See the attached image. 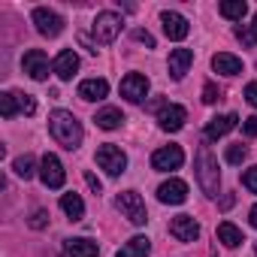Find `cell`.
<instances>
[{
    "instance_id": "obj_1",
    "label": "cell",
    "mask_w": 257,
    "mask_h": 257,
    "mask_svg": "<svg viewBox=\"0 0 257 257\" xmlns=\"http://www.w3.org/2000/svg\"><path fill=\"white\" fill-rule=\"evenodd\" d=\"M49 134L55 137V143L58 146H64V149H70V152H76L79 146H82V124L76 121V115L73 112H67V109H55L52 115H49Z\"/></svg>"
},
{
    "instance_id": "obj_2",
    "label": "cell",
    "mask_w": 257,
    "mask_h": 257,
    "mask_svg": "<svg viewBox=\"0 0 257 257\" xmlns=\"http://www.w3.org/2000/svg\"><path fill=\"white\" fill-rule=\"evenodd\" d=\"M194 170H197V182H200L203 194H206V197H218L221 173H218V158L209 152V146H203V149L197 152V164H194Z\"/></svg>"
},
{
    "instance_id": "obj_3",
    "label": "cell",
    "mask_w": 257,
    "mask_h": 257,
    "mask_svg": "<svg viewBox=\"0 0 257 257\" xmlns=\"http://www.w3.org/2000/svg\"><path fill=\"white\" fill-rule=\"evenodd\" d=\"M118 209H121V215H124L127 221L137 224V227H143V224L149 221L146 203H143V197H140L137 191H121V194H118Z\"/></svg>"
},
{
    "instance_id": "obj_4",
    "label": "cell",
    "mask_w": 257,
    "mask_h": 257,
    "mask_svg": "<svg viewBox=\"0 0 257 257\" xmlns=\"http://www.w3.org/2000/svg\"><path fill=\"white\" fill-rule=\"evenodd\" d=\"M97 164H100V170H106V176H121L127 170V155L118 146L106 143L97 149Z\"/></svg>"
},
{
    "instance_id": "obj_5",
    "label": "cell",
    "mask_w": 257,
    "mask_h": 257,
    "mask_svg": "<svg viewBox=\"0 0 257 257\" xmlns=\"http://www.w3.org/2000/svg\"><path fill=\"white\" fill-rule=\"evenodd\" d=\"M40 179H43V185H46V188H52V191L64 188L67 173H64V164H61V158H58V155H46V158L40 161Z\"/></svg>"
},
{
    "instance_id": "obj_6",
    "label": "cell",
    "mask_w": 257,
    "mask_h": 257,
    "mask_svg": "<svg viewBox=\"0 0 257 257\" xmlns=\"http://www.w3.org/2000/svg\"><path fill=\"white\" fill-rule=\"evenodd\" d=\"M91 31H94V37H97V43H112V40L121 34V16H118V13H100V16L94 19Z\"/></svg>"
},
{
    "instance_id": "obj_7",
    "label": "cell",
    "mask_w": 257,
    "mask_h": 257,
    "mask_svg": "<svg viewBox=\"0 0 257 257\" xmlns=\"http://www.w3.org/2000/svg\"><path fill=\"white\" fill-rule=\"evenodd\" d=\"M31 19H34V25H37V31H40L43 37H49V40H52V37H58V34L64 31V19H61L58 13H52V10H46V7H37Z\"/></svg>"
},
{
    "instance_id": "obj_8",
    "label": "cell",
    "mask_w": 257,
    "mask_h": 257,
    "mask_svg": "<svg viewBox=\"0 0 257 257\" xmlns=\"http://www.w3.org/2000/svg\"><path fill=\"white\" fill-rule=\"evenodd\" d=\"M149 94V79L143 73H127L121 79V97L131 100V103H143Z\"/></svg>"
},
{
    "instance_id": "obj_9",
    "label": "cell",
    "mask_w": 257,
    "mask_h": 257,
    "mask_svg": "<svg viewBox=\"0 0 257 257\" xmlns=\"http://www.w3.org/2000/svg\"><path fill=\"white\" fill-rule=\"evenodd\" d=\"M185 164V152L179 146H167V149H158L152 155V167L158 173H170V170H179Z\"/></svg>"
},
{
    "instance_id": "obj_10",
    "label": "cell",
    "mask_w": 257,
    "mask_h": 257,
    "mask_svg": "<svg viewBox=\"0 0 257 257\" xmlns=\"http://www.w3.org/2000/svg\"><path fill=\"white\" fill-rule=\"evenodd\" d=\"M22 67H25V73H28L34 82H46V79H49V58H46L43 49H31V52L25 55Z\"/></svg>"
},
{
    "instance_id": "obj_11",
    "label": "cell",
    "mask_w": 257,
    "mask_h": 257,
    "mask_svg": "<svg viewBox=\"0 0 257 257\" xmlns=\"http://www.w3.org/2000/svg\"><path fill=\"white\" fill-rule=\"evenodd\" d=\"M185 121H188V112H185V106H176V103H170V106H164V109L158 112V124H161V131H167V134H176V131H182V127H185Z\"/></svg>"
},
{
    "instance_id": "obj_12",
    "label": "cell",
    "mask_w": 257,
    "mask_h": 257,
    "mask_svg": "<svg viewBox=\"0 0 257 257\" xmlns=\"http://www.w3.org/2000/svg\"><path fill=\"white\" fill-rule=\"evenodd\" d=\"M158 200H161L164 206H182V203L188 200V185H185L182 179H170V182H164V185L158 188Z\"/></svg>"
},
{
    "instance_id": "obj_13",
    "label": "cell",
    "mask_w": 257,
    "mask_h": 257,
    "mask_svg": "<svg viewBox=\"0 0 257 257\" xmlns=\"http://www.w3.org/2000/svg\"><path fill=\"white\" fill-rule=\"evenodd\" d=\"M161 25H164V34L170 37V40H185L188 34H191V25H188V19L185 16H179V13H161Z\"/></svg>"
},
{
    "instance_id": "obj_14",
    "label": "cell",
    "mask_w": 257,
    "mask_h": 257,
    "mask_svg": "<svg viewBox=\"0 0 257 257\" xmlns=\"http://www.w3.org/2000/svg\"><path fill=\"white\" fill-rule=\"evenodd\" d=\"M170 233H173L179 242H194V239H200V224H197L191 215H176V218L170 221Z\"/></svg>"
},
{
    "instance_id": "obj_15",
    "label": "cell",
    "mask_w": 257,
    "mask_h": 257,
    "mask_svg": "<svg viewBox=\"0 0 257 257\" xmlns=\"http://www.w3.org/2000/svg\"><path fill=\"white\" fill-rule=\"evenodd\" d=\"M52 70H55V76H58V79L70 82V79L76 76V70H79V55H76L73 49H64V52H61V55L55 58Z\"/></svg>"
},
{
    "instance_id": "obj_16",
    "label": "cell",
    "mask_w": 257,
    "mask_h": 257,
    "mask_svg": "<svg viewBox=\"0 0 257 257\" xmlns=\"http://www.w3.org/2000/svg\"><path fill=\"white\" fill-rule=\"evenodd\" d=\"M191 64H194V52L191 49H173L170 52V76L179 82V79H185V73L191 70Z\"/></svg>"
},
{
    "instance_id": "obj_17",
    "label": "cell",
    "mask_w": 257,
    "mask_h": 257,
    "mask_svg": "<svg viewBox=\"0 0 257 257\" xmlns=\"http://www.w3.org/2000/svg\"><path fill=\"white\" fill-rule=\"evenodd\" d=\"M239 124V115H233V112H227V115H218V118H212L209 121V127H206V137L209 140H221V137H227L233 127Z\"/></svg>"
},
{
    "instance_id": "obj_18",
    "label": "cell",
    "mask_w": 257,
    "mask_h": 257,
    "mask_svg": "<svg viewBox=\"0 0 257 257\" xmlns=\"http://www.w3.org/2000/svg\"><path fill=\"white\" fill-rule=\"evenodd\" d=\"M106 94H109V82L106 79H85L79 85V97L82 100H91L94 103V100H103Z\"/></svg>"
},
{
    "instance_id": "obj_19",
    "label": "cell",
    "mask_w": 257,
    "mask_h": 257,
    "mask_svg": "<svg viewBox=\"0 0 257 257\" xmlns=\"http://www.w3.org/2000/svg\"><path fill=\"white\" fill-rule=\"evenodd\" d=\"M212 67H215L218 73H224V76H239V73H242V61H239L236 55H230V52H218V55L212 58Z\"/></svg>"
},
{
    "instance_id": "obj_20",
    "label": "cell",
    "mask_w": 257,
    "mask_h": 257,
    "mask_svg": "<svg viewBox=\"0 0 257 257\" xmlns=\"http://www.w3.org/2000/svg\"><path fill=\"white\" fill-rule=\"evenodd\" d=\"M149 251H152V239L149 236H134L124 248H118L115 257H149Z\"/></svg>"
},
{
    "instance_id": "obj_21",
    "label": "cell",
    "mask_w": 257,
    "mask_h": 257,
    "mask_svg": "<svg viewBox=\"0 0 257 257\" xmlns=\"http://www.w3.org/2000/svg\"><path fill=\"white\" fill-rule=\"evenodd\" d=\"M94 121H97L100 131H115V127H121L124 115H121V109H115V106H103V109L94 115Z\"/></svg>"
},
{
    "instance_id": "obj_22",
    "label": "cell",
    "mask_w": 257,
    "mask_h": 257,
    "mask_svg": "<svg viewBox=\"0 0 257 257\" xmlns=\"http://www.w3.org/2000/svg\"><path fill=\"white\" fill-rule=\"evenodd\" d=\"M67 257H100V248L91 239H70L67 242Z\"/></svg>"
},
{
    "instance_id": "obj_23",
    "label": "cell",
    "mask_w": 257,
    "mask_h": 257,
    "mask_svg": "<svg viewBox=\"0 0 257 257\" xmlns=\"http://www.w3.org/2000/svg\"><path fill=\"white\" fill-rule=\"evenodd\" d=\"M61 209L67 212V218H70V221H79V218L85 215V203H82V197H79V194H73V191L61 197Z\"/></svg>"
},
{
    "instance_id": "obj_24",
    "label": "cell",
    "mask_w": 257,
    "mask_h": 257,
    "mask_svg": "<svg viewBox=\"0 0 257 257\" xmlns=\"http://www.w3.org/2000/svg\"><path fill=\"white\" fill-rule=\"evenodd\" d=\"M218 13L224 19H230V22H242L245 13H248V4H245V0H224V4L218 7Z\"/></svg>"
},
{
    "instance_id": "obj_25",
    "label": "cell",
    "mask_w": 257,
    "mask_h": 257,
    "mask_svg": "<svg viewBox=\"0 0 257 257\" xmlns=\"http://www.w3.org/2000/svg\"><path fill=\"white\" fill-rule=\"evenodd\" d=\"M218 239H221L227 248H236V245H242V230H239L236 224H230V221H221V224H218Z\"/></svg>"
},
{
    "instance_id": "obj_26",
    "label": "cell",
    "mask_w": 257,
    "mask_h": 257,
    "mask_svg": "<svg viewBox=\"0 0 257 257\" xmlns=\"http://www.w3.org/2000/svg\"><path fill=\"white\" fill-rule=\"evenodd\" d=\"M34 167H37V161H34L31 155H22V158H16V164H13L16 176H19V179H25V182H28V179H34V173H37Z\"/></svg>"
},
{
    "instance_id": "obj_27",
    "label": "cell",
    "mask_w": 257,
    "mask_h": 257,
    "mask_svg": "<svg viewBox=\"0 0 257 257\" xmlns=\"http://www.w3.org/2000/svg\"><path fill=\"white\" fill-rule=\"evenodd\" d=\"M16 112H19V97L13 91H4V94H0V115H4V118H16Z\"/></svg>"
},
{
    "instance_id": "obj_28",
    "label": "cell",
    "mask_w": 257,
    "mask_h": 257,
    "mask_svg": "<svg viewBox=\"0 0 257 257\" xmlns=\"http://www.w3.org/2000/svg\"><path fill=\"white\" fill-rule=\"evenodd\" d=\"M236 40H239L242 46L254 49V43H257V31H254V25H239V28H236Z\"/></svg>"
},
{
    "instance_id": "obj_29",
    "label": "cell",
    "mask_w": 257,
    "mask_h": 257,
    "mask_svg": "<svg viewBox=\"0 0 257 257\" xmlns=\"http://www.w3.org/2000/svg\"><path fill=\"white\" fill-rule=\"evenodd\" d=\"M16 97H19V112H25V115H34V112H37L34 94H16Z\"/></svg>"
},
{
    "instance_id": "obj_30",
    "label": "cell",
    "mask_w": 257,
    "mask_h": 257,
    "mask_svg": "<svg viewBox=\"0 0 257 257\" xmlns=\"http://www.w3.org/2000/svg\"><path fill=\"white\" fill-rule=\"evenodd\" d=\"M248 158V149L245 146H230L227 149V164H242Z\"/></svg>"
},
{
    "instance_id": "obj_31",
    "label": "cell",
    "mask_w": 257,
    "mask_h": 257,
    "mask_svg": "<svg viewBox=\"0 0 257 257\" xmlns=\"http://www.w3.org/2000/svg\"><path fill=\"white\" fill-rule=\"evenodd\" d=\"M46 224H49V212H46V209H37V212L31 215V227H34V230H43Z\"/></svg>"
},
{
    "instance_id": "obj_32",
    "label": "cell",
    "mask_w": 257,
    "mask_h": 257,
    "mask_svg": "<svg viewBox=\"0 0 257 257\" xmlns=\"http://www.w3.org/2000/svg\"><path fill=\"white\" fill-rule=\"evenodd\" d=\"M242 185L251 191V194H257V167H251V170H245V176H242Z\"/></svg>"
},
{
    "instance_id": "obj_33",
    "label": "cell",
    "mask_w": 257,
    "mask_h": 257,
    "mask_svg": "<svg viewBox=\"0 0 257 257\" xmlns=\"http://www.w3.org/2000/svg\"><path fill=\"white\" fill-rule=\"evenodd\" d=\"M218 100H221V91L209 82V85L203 88V103H209V106H212V103H218Z\"/></svg>"
},
{
    "instance_id": "obj_34",
    "label": "cell",
    "mask_w": 257,
    "mask_h": 257,
    "mask_svg": "<svg viewBox=\"0 0 257 257\" xmlns=\"http://www.w3.org/2000/svg\"><path fill=\"white\" fill-rule=\"evenodd\" d=\"M245 100L257 109V82H248V85H245Z\"/></svg>"
},
{
    "instance_id": "obj_35",
    "label": "cell",
    "mask_w": 257,
    "mask_h": 257,
    "mask_svg": "<svg viewBox=\"0 0 257 257\" xmlns=\"http://www.w3.org/2000/svg\"><path fill=\"white\" fill-rule=\"evenodd\" d=\"M242 131H245V137H257V115L245 118V124H242Z\"/></svg>"
},
{
    "instance_id": "obj_36",
    "label": "cell",
    "mask_w": 257,
    "mask_h": 257,
    "mask_svg": "<svg viewBox=\"0 0 257 257\" xmlns=\"http://www.w3.org/2000/svg\"><path fill=\"white\" fill-rule=\"evenodd\" d=\"M134 40H140V43H146L149 49H155V37H152L149 31H134Z\"/></svg>"
},
{
    "instance_id": "obj_37",
    "label": "cell",
    "mask_w": 257,
    "mask_h": 257,
    "mask_svg": "<svg viewBox=\"0 0 257 257\" xmlns=\"http://www.w3.org/2000/svg\"><path fill=\"white\" fill-rule=\"evenodd\" d=\"M85 182H88V188H91L94 194H100V191H103V185H100V179H97L94 173H85Z\"/></svg>"
},
{
    "instance_id": "obj_38",
    "label": "cell",
    "mask_w": 257,
    "mask_h": 257,
    "mask_svg": "<svg viewBox=\"0 0 257 257\" xmlns=\"http://www.w3.org/2000/svg\"><path fill=\"white\" fill-rule=\"evenodd\" d=\"M248 218H251V227H257V206H251V212H248Z\"/></svg>"
},
{
    "instance_id": "obj_39",
    "label": "cell",
    "mask_w": 257,
    "mask_h": 257,
    "mask_svg": "<svg viewBox=\"0 0 257 257\" xmlns=\"http://www.w3.org/2000/svg\"><path fill=\"white\" fill-rule=\"evenodd\" d=\"M254 31H257V13H254Z\"/></svg>"
},
{
    "instance_id": "obj_40",
    "label": "cell",
    "mask_w": 257,
    "mask_h": 257,
    "mask_svg": "<svg viewBox=\"0 0 257 257\" xmlns=\"http://www.w3.org/2000/svg\"><path fill=\"white\" fill-rule=\"evenodd\" d=\"M254 254H257V245H254Z\"/></svg>"
}]
</instances>
